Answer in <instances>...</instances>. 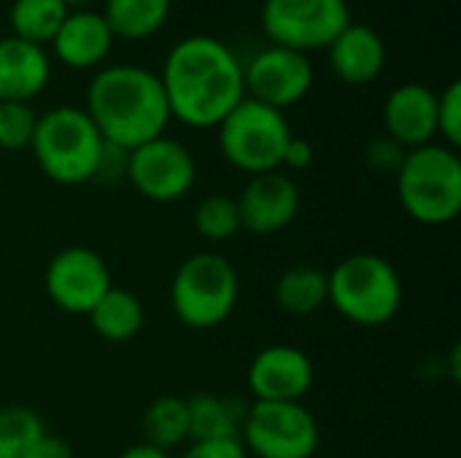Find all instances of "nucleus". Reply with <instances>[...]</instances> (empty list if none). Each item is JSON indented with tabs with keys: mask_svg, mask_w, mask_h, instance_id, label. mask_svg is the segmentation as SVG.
I'll return each mask as SVG.
<instances>
[{
	"mask_svg": "<svg viewBox=\"0 0 461 458\" xmlns=\"http://www.w3.org/2000/svg\"><path fill=\"white\" fill-rule=\"evenodd\" d=\"M159 81L170 116L192 130H216L246 97L243 62L216 35H186L165 57Z\"/></svg>",
	"mask_w": 461,
	"mask_h": 458,
	"instance_id": "obj_1",
	"label": "nucleus"
},
{
	"mask_svg": "<svg viewBox=\"0 0 461 458\" xmlns=\"http://www.w3.org/2000/svg\"><path fill=\"white\" fill-rule=\"evenodd\" d=\"M84 111L103 140L124 151L165 135L173 121L159 73L132 62L100 67L86 84Z\"/></svg>",
	"mask_w": 461,
	"mask_h": 458,
	"instance_id": "obj_2",
	"label": "nucleus"
},
{
	"mask_svg": "<svg viewBox=\"0 0 461 458\" xmlns=\"http://www.w3.org/2000/svg\"><path fill=\"white\" fill-rule=\"evenodd\" d=\"M30 151L49 181L59 186H81L97 178L105 140L84 108L57 105L38 113Z\"/></svg>",
	"mask_w": 461,
	"mask_h": 458,
	"instance_id": "obj_3",
	"label": "nucleus"
},
{
	"mask_svg": "<svg viewBox=\"0 0 461 458\" xmlns=\"http://www.w3.org/2000/svg\"><path fill=\"white\" fill-rule=\"evenodd\" d=\"M330 305L354 327L381 329L397 319L405 289L397 267L381 254H351L330 273Z\"/></svg>",
	"mask_w": 461,
	"mask_h": 458,
	"instance_id": "obj_4",
	"label": "nucleus"
},
{
	"mask_svg": "<svg viewBox=\"0 0 461 458\" xmlns=\"http://www.w3.org/2000/svg\"><path fill=\"white\" fill-rule=\"evenodd\" d=\"M402 211L421 227H446L461 213V157L446 143L411 148L397 170Z\"/></svg>",
	"mask_w": 461,
	"mask_h": 458,
	"instance_id": "obj_5",
	"label": "nucleus"
},
{
	"mask_svg": "<svg viewBox=\"0 0 461 458\" xmlns=\"http://www.w3.org/2000/svg\"><path fill=\"white\" fill-rule=\"evenodd\" d=\"M238 300V270L227 256L216 251H197L186 256L170 281V310L184 327L194 332L221 327L235 313Z\"/></svg>",
	"mask_w": 461,
	"mask_h": 458,
	"instance_id": "obj_6",
	"label": "nucleus"
},
{
	"mask_svg": "<svg viewBox=\"0 0 461 458\" xmlns=\"http://www.w3.org/2000/svg\"><path fill=\"white\" fill-rule=\"evenodd\" d=\"M221 157L246 175L281 170L284 148L292 138L286 113L243 97L216 127Z\"/></svg>",
	"mask_w": 461,
	"mask_h": 458,
	"instance_id": "obj_7",
	"label": "nucleus"
},
{
	"mask_svg": "<svg viewBox=\"0 0 461 458\" xmlns=\"http://www.w3.org/2000/svg\"><path fill=\"white\" fill-rule=\"evenodd\" d=\"M240 443L251 458H313L321 429L303 402H251Z\"/></svg>",
	"mask_w": 461,
	"mask_h": 458,
	"instance_id": "obj_8",
	"label": "nucleus"
},
{
	"mask_svg": "<svg viewBox=\"0 0 461 458\" xmlns=\"http://www.w3.org/2000/svg\"><path fill=\"white\" fill-rule=\"evenodd\" d=\"M351 22L348 0H265L262 32L273 46L311 51L327 49Z\"/></svg>",
	"mask_w": 461,
	"mask_h": 458,
	"instance_id": "obj_9",
	"label": "nucleus"
},
{
	"mask_svg": "<svg viewBox=\"0 0 461 458\" xmlns=\"http://www.w3.org/2000/svg\"><path fill=\"white\" fill-rule=\"evenodd\" d=\"M124 178L149 202L170 205L192 192L197 181V162L181 140L159 135L127 151Z\"/></svg>",
	"mask_w": 461,
	"mask_h": 458,
	"instance_id": "obj_10",
	"label": "nucleus"
},
{
	"mask_svg": "<svg viewBox=\"0 0 461 458\" xmlns=\"http://www.w3.org/2000/svg\"><path fill=\"white\" fill-rule=\"evenodd\" d=\"M49 300L70 316H89L103 294L113 286L105 259L86 246H68L57 251L43 273Z\"/></svg>",
	"mask_w": 461,
	"mask_h": 458,
	"instance_id": "obj_11",
	"label": "nucleus"
},
{
	"mask_svg": "<svg viewBox=\"0 0 461 458\" xmlns=\"http://www.w3.org/2000/svg\"><path fill=\"white\" fill-rule=\"evenodd\" d=\"M243 86L246 97L284 113L286 108L305 100V94L311 92L313 62L303 51L270 43L254 51L243 65Z\"/></svg>",
	"mask_w": 461,
	"mask_h": 458,
	"instance_id": "obj_12",
	"label": "nucleus"
},
{
	"mask_svg": "<svg viewBox=\"0 0 461 458\" xmlns=\"http://www.w3.org/2000/svg\"><path fill=\"white\" fill-rule=\"evenodd\" d=\"M240 213V229L267 238L284 232L300 213L303 194L292 175L273 170L251 175L243 192L235 197Z\"/></svg>",
	"mask_w": 461,
	"mask_h": 458,
	"instance_id": "obj_13",
	"label": "nucleus"
},
{
	"mask_svg": "<svg viewBox=\"0 0 461 458\" xmlns=\"http://www.w3.org/2000/svg\"><path fill=\"white\" fill-rule=\"evenodd\" d=\"M254 402H303L313 389L316 370L311 356L297 346H267L246 370Z\"/></svg>",
	"mask_w": 461,
	"mask_h": 458,
	"instance_id": "obj_14",
	"label": "nucleus"
},
{
	"mask_svg": "<svg viewBox=\"0 0 461 458\" xmlns=\"http://www.w3.org/2000/svg\"><path fill=\"white\" fill-rule=\"evenodd\" d=\"M384 135L402 148H419L438 138V92L427 84H400L384 103Z\"/></svg>",
	"mask_w": 461,
	"mask_h": 458,
	"instance_id": "obj_15",
	"label": "nucleus"
},
{
	"mask_svg": "<svg viewBox=\"0 0 461 458\" xmlns=\"http://www.w3.org/2000/svg\"><path fill=\"white\" fill-rule=\"evenodd\" d=\"M332 73L348 86H367L386 67V43L365 22H348L346 30L324 49Z\"/></svg>",
	"mask_w": 461,
	"mask_h": 458,
	"instance_id": "obj_16",
	"label": "nucleus"
},
{
	"mask_svg": "<svg viewBox=\"0 0 461 458\" xmlns=\"http://www.w3.org/2000/svg\"><path fill=\"white\" fill-rule=\"evenodd\" d=\"M113 40L116 38L100 11L78 8V11H70L65 22L59 24L51 40V51L57 62H62L65 67L95 70L108 59Z\"/></svg>",
	"mask_w": 461,
	"mask_h": 458,
	"instance_id": "obj_17",
	"label": "nucleus"
},
{
	"mask_svg": "<svg viewBox=\"0 0 461 458\" xmlns=\"http://www.w3.org/2000/svg\"><path fill=\"white\" fill-rule=\"evenodd\" d=\"M51 81V57L16 35L0 38V103H30Z\"/></svg>",
	"mask_w": 461,
	"mask_h": 458,
	"instance_id": "obj_18",
	"label": "nucleus"
},
{
	"mask_svg": "<svg viewBox=\"0 0 461 458\" xmlns=\"http://www.w3.org/2000/svg\"><path fill=\"white\" fill-rule=\"evenodd\" d=\"M86 319L95 335L105 343H130L140 335L146 324V310L138 294L122 286H111Z\"/></svg>",
	"mask_w": 461,
	"mask_h": 458,
	"instance_id": "obj_19",
	"label": "nucleus"
},
{
	"mask_svg": "<svg viewBox=\"0 0 461 458\" xmlns=\"http://www.w3.org/2000/svg\"><path fill=\"white\" fill-rule=\"evenodd\" d=\"M189 410V443L197 440H240L246 405L232 397L194 394L186 400Z\"/></svg>",
	"mask_w": 461,
	"mask_h": 458,
	"instance_id": "obj_20",
	"label": "nucleus"
},
{
	"mask_svg": "<svg viewBox=\"0 0 461 458\" xmlns=\"http://www.w3.org/2000/svg\"><path fill=\"white\" fill-rule=\"evenodd\" d=\"M173 11V0H103V19L113 38L146 40L157 35Z\"/></svg>",
	"mask_w": 461,
	"mask_h": 458,
	"instance_id": "obj_21",
	"label": "nucleus"
},
{
	"mask_svg": "<svg viewBox=\"0 0 461 458\" xmlns=\"http://www.w3.org/2000/svg\"><path fill=\"white\" fill-rule=\"evenodd\" d=\"M276 305L289 316H311L330 305V283L321 267L297 265L278 275L273 289Z\"/></svg>",
	"mask_w": 461,
	"mask_h": 458,
	"instance_id": "obj_22",
	"label": "nucleus"
},
{
	"mask_svg": "<svg viewBox=\"0 0 461 458\" xmlns=\"http://www.w3.org/2000/svg\"><path fill=\"white\" fill-rule=\"evenodd\" d=\"M143 443L170 454L173 448L189 443V410L186 400L165 394L157 397L140 418Z\"/></svg>",
	"mask_w": 461,
	"mask_h": 458,
	"instance_id": "obj_23",
	"label": "nucleus"
},
{
	"mask_svg": "<svg viewBox=\"0 0 461 458\" xmlns=\"http://www.w3.org/2000/svg\"><path fill=\"white\" fill-rule=\"evenodd\" d=\"M68 13L70 5L65 0H14L8 8V27L11 35L35 46H46L54 40Z\"/></svg>",
	"mask_w": 461,
	"mask_h": 458,
	"instance_id": "obj_24",
	"label": "nucleus"
},
{
	"mask_svg": "<svg viewBox=\"0 0 461 458\" xmlns=\"http://www.w3.org/2000/svg\"><path fill=\"white\" fill-rule=\"evenodd\" d=\"M43 418L24 405L0 408V458H35L43 440Z\"/></svg>",
	"mask_w": 461,
	"mask_h": 458,
	"instance_id": "obj_25",
	"label": "nucleus"
},
{
	"mask_svg": "<svg viewBox=\"0 0 461 458\" xmlns=\"http://www.w3.org/2000/svg\"><path fill=\"white\" fill-rule=\"evenodd\" d=\"M194 232L208 243H227L240 232L238 202L230 194H208L194 205Z\"/></svg>",
	"mask_w": 461,
	"mask_h": 458,
	"instance_id": "obj_26",
	"label": "nucleus"
},
{
	"mask_svg": "<svg viewBox=\"0 0 461 458\" xmlns=\"http://www.w3.org/2000/svg\"><path fill=\"white\" fill-rule=\"evenodd\" d=\"M38 113L30 103H0V151H24L32 143Z\"/></svg>",
	"mask_w": 461,
	"mask_h": 458,
	"instance_id": "obj_27",
	"label": "nucleus"
},
{
	"mask_svg": "<svg viewBox=\"0 0 461 458\" xmlns=\"http://www.w3.org/2000/svg\"><path fill=\"white\" fill-rule=\"evenodd\" d=\"M438 135L446 146H461V81L454 78L440 94H438Z\"/></svg>",
	"mask_w": 461,
	"mask_h": 458,
	"instance_id": "obj_28",
	"label": "nucleus"
},
{
	"mask_svg": "<svg viewBox=\"0 0 461 458\" xmlns=\"http://www.w3.org/2000/svg\"><path fill=\"white\" fill-rule=\"evenodd\" d=\"M405 154H408V148H402L389 135H378V138H373L365 146V162H367V167L375 170V173H384V175H397Z\"/></svg>",
	"mask_w": 461,
	"mask_h": 458,
	"instance_id": "obj_29",
	"label": "nucleus"
},
{
	"mask_svg": "<svg viewBox=\"0 0 461 458\" xmlns=\"http://www.w3.org/2000/svg\"><path fill=\"white\" fill-rule=\"evenodd\" d=\"M178 458H251L240 440H197L184 448Z\"/></svg>",
	"mask_w": 461,
	"mask_h": 458,
	"instance_id": "obj_30",
	"label": "nucleus"
},
{
	"mask_svg": "<svg viewBox=\"0 0 461 458\" xmlns=\"http://www.w3.org/2000/svg\"><path fill=\"white\" fill-rule=\"evenodd\" d=\"M313 162V146L305 140V138H297L292 135L286 148H284V157H281V167L292 170V173H300V170H308Z\"/></svg>",
	"mask_w": 461,
	"mask_h": 458,
	"instance_id": "obj_31",
	"label": "nucleus"
},
{
	"mask_svg": "<svg viewBox=\"0 0 461 458\" xmlns=\"http://www.w3.org/2000/svg\"><path fill=\"white\" fill-rule=\"evenodd\" d=\"M35 458H73V448L68 440L57 437V435H43V440L38 443Z\"/></svg>",
	"mask_w": 461,
	"mask_h": 458,
	"instance_id": "obj_32",
	"label": "nucleus"
},
{
	"mask_svg": "<svg viewBox=\"0 0 461 458\" xmlns=\"http://www.w3.org/2000/svg\"><path fill=\"white\" fill-rule=\"evenodd\" d=\"M116 458H173V456H170V454H165V451H159V448H151V445H146V443H138V445L124 448V451H122Z\"/></svg>",
	"mask_w": 461,
	"mask_h": 458,
	"instance_id": "obj_33",
	"label": "nucleus"
},
{
	"mask_svg": "<svg viewBox=\"0 0 461 458\" xmlns=\"http://www.w3.org/2000/svg\"><path fill=\"white\" fill-rule=\"evenodd\" d=\"M68 5H78V3H86V0H65Z\"/></svg>",
	"mask_w": 461,
	"mask_h": 458,
	"instance_id": "obj_34",
	"label": "nucleus"
}]
</instances>
